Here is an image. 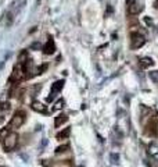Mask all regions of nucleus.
Instances as JSON below:
<instances>
[{
    "label": "nucleus",
    "mask_w": 158,
    "mask_h": 167,
    "mask_svg": "<svg viewBox=\"0 0 158 167\" xmlns=\"http://www.w3.org/2000/svg\"><path fill=\"white\" fill-rule=\"evenodd\" d=\"M27 77V71H25V66L24 64H15L14 70H13V77L11 79H15V81H21Z\"/></svg>",
    "instance_id": "39448f33"
},
{
    "label": "nucleus",
    "mask_w": 158,
    "mask_h": 167,
    "mask_svg": "<svg viewBox=\"0 0 158 167\" xmlns=\"http://www.w3.org/2000/svg\"><path fill=\"white\" fill-rule=\"evenodd\" d=\"M69 134H71V128H64L63 131H60V132L56 135L57 139H67V138L69 137Z\"/></svg>",
    "instance_id": "f8f14e48"
},
{
    "label": "nucleus",
    "mask_w": 158,
    "mask_h": 167,
    "mask_svg": "<svg viewBox=\"0 0 158 167\" xmlns=\"http://www.w3.org/2000/svg\"><path fill=\"white\" fill-rule=\"evenodd\" d=\"M64 84H65V82H64V79H60V81H56V82L53 84V85H51V89H50V96L47 97L49 102H51V100H53L54 97L57 96V95L60 93L61 89L64 88Z\"/></svg>",
    "instance_id": "423d86ee"
},
{
    "label": "nucleus",
    "mask_w": 158,
    "mask_h": 167,
    "mask_svg": "<svg viewBox=\"0 0 158 167\" xmlns=\"http://www.w3.org/2000/svg\"><path fill=\"white\" fill-rule=\"evenodd\" d=\"M128 10H129V14H132V15L140 14V13L143 11V3L137 2V0H133V2L129 3V9Z\"/></svg>",
    "instance_id": "0eeeda50"
},
{
    "label": "nucleus",
    "mask_w": 158,
    "mask_h": 167,
    "mask_svg": "<svg viewBox=\"0 0 158 167\" xmlns=\"http://www.w3.org/2000/svg\"><path fill=\"white\" fill-rule=\"evenodd\" d=\"M53 52H54V42L51 39H49L46 42V45L43 46V53L45 55H51Z\"/></svg>",
    "instance_id": "9d476101"
},
{
    "label": "nucleus",
    "mask_w": 158,
    "mask_h": 167,
    "mask_svg": "<svg viewBox=\"0 0 158 167\" xmlns=\"http://www.w3.org/2000/svg\"><path fill=\"white\" fill-rule=\"evenodd\" d=\"M24 123H25V113L24 112H17L14 116H13L9 127L10 128H20Z\"/></svg>",
    "instance_id": "20e7f679"
},
{
    "label": "nucleus",
    "mask_w": 158,
    "mask_h": 167,
    "mask_svg": "<svg viewBox=\"0 0 158 167\" xmlns=\"http://www.w3.org/2000/svg\"><path fill=\"white\" fill-rule=\"evenodd\" d=\"M67 121H68V117H67L65 114H58L56 119H54V127L58 128V127H61L64 123H67Z\"/></svg>",
    "instance_id": "1a4fd4ad"
},
{
    "label": "nucleus",
    "mask_w": 158,
    "mask_h": 167,
    "mask_svg": "<svg viewBox=\"0 0 158 167\" xmlns=\"http://www.w3.org/2000/svg\"><path fill=\"white\" fill-rule=\"evenodd\" d=\"M64 100L63 99H58L56 102V103H54V106H53V112H57V110H63V107H64Z\"/></svg>",
    "instance_id": "ddd939ff"
},
{
    "label": "nucleus",
    "mask_w": 158,
    "mask_h": 167,
    "mask_svg": "<svg viewBox=\"0 0 158 167\" xmlns=\"http://www.w3.org/2000/svg\"><path fill=\"white\" fill-rule=\"evenodd\" d=\"M144 134L150 138H155L158 135V124H157L155 117L149 120V123L146 124V128H144Z\"/></svg>",
    "instance_id": "f03ea898"
},
{
    "label": "nucleus",
    "mask_w": 158,
    "mask_h": 167,
    "mask_svg": "<svg viewBox=\"0 0 158 167\" xmlns=\"http://www.w3.org/2000/svg\"><path fill=\"white\" fill-rule=\"evenodd\" d=\"M157 152H158V145H157V143H151V145L149 146V153H150V156L152 158V156H154Z\"/></svg>",
    "instance_id": "4468645a"
},
{
    "label": "nucleus",
    "mask_w": 158,
    "mask_h": 167,
    "mask_svg": "<svg viewBox=\"0 0 158 167\" xmlns=\"http://www.w3.org/2000/svg\"><path fill=\"white\" fill-rule=\"evenodd\" d=\"M18 139H20V137H18L17 132H14V131L9 132L6 137H4V139H3L4 149H6L7 152H10V150H13V149H15V146H17V143H18Z\"/></svg>",
    "instance_id": "f257e3e1"
},
{
    "label": "nucleus",
    "mask_w": 158,
    "mask_h": 167,
    "mask_svg": "<svg viewBox=\"0 0 158 167\" xmlns=\"http://www.w3.org/2000/svg\"><path fill=\"white\" fill-rule=\"evenodd\" d=\"M152 64H154V61H152L151 57H143V59H140V67L143 68V70H146V68L151 67Z\"/></svg>",
    "instance_id": "9b49d317"
},
{
    "label": "nucleus",
    "mask_w": 158,
    "mask_h": 167,
    "mask_svg": "<svg viewBox=\"0 0 158 167\" xmlns=\"http://www.w3.org/2000/svg\"><path fill=\"white\" fill-rule=\"evenodd\" d=\"M31 107H32V110H35V112H38V113H47L46 106L42 103V102H39V100H33Z\"/></svg>",
    "instance_id": "6e6552de"
},
{
    "label": "nucleus",
    "mask_w": 158,
    "mask_h": 167,
    "mask_svg": "<svg viewBox=\"0 0 158 167\" xmlns=\"http://www.w3.org/2000/svg\"><path fill=\"white\" fill-rule=\"evenodd\" d=\"M110 161L112 164H118L119 163V155H118V153H111L110 155Z\"/></svg>",
    "instance_id": "2eb2a0df"
},
{
    "label": "nucleus",
    "mask_w": 158,
    "mask_h": 167,
    "mask_svg": "<svg viewBox=\"0 0 158 167\" xmlns=\"http://www.w3.org/2000/svg\"><path fill=\"white\" fill-rule=\"evenodd\" d=\"M152 159H154V160H155V161H157V163H158V152H157V153H155V155H154V156H152Z\"/></svg>",
    "instance_id": "a211bd4d"
},
{
    "label": "nucleus",
    "mask_w": 158,
    "mask_h": 167,
    "mask_svg": "<svg viewBox=\"0 0 158 167\" xmlns=\"http://www.w3.org/2000/svg\"><path fill=\"white\" fill-rule=\"evenodd\" d=\"M150 78H151L154 82H157V84H158V70L151 71V73H150Z\"/></svg>",
    "instance_id": "f3484780"
},
{
    "label": "nucleus",
    "mask_w": 158,
    "mask_h": 167,
    "mask_svg": "<svg viewBox=\"0 0 158 167\" xmlns=\"http://www.w3.org/2000/svg\"><path fill=\"white\" fill-rule=\"evenodd\" d=\"M69 149V145H61V146H58V148H56V153H64V152H67Z\"/></svg>",
    "instance_id": "dca6fc26"
},
{
    "label": "nucleus",
    "mask_w": 158,
    "mask_h": 167,
    "mask_svg": "<svg viewBox=\"0 0 158 167\" xmlns=\"http://www.w3.org/2000/svg\"><path fill=\"white\" fill-rule=\"evenodd\" d=\"M146 43L143 35H140V32H130V47L132 49H140L141 46Z\"/></svg>",
    "instance_id": "7ed1b4c3"
}]
</instances>
